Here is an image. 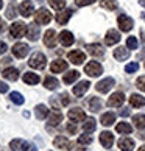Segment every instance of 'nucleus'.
I'll return each mask as SVG.
<instances>
[{
    "label": "nucleus",
    "instance_id": "1a4fd4ad",
    "mask_svg": "<svg viewBox=\"0 0 145 151\" xmlns=\"http://www.w3.org/2000/svg\"><path fill=\"white\" fill-rule=\"evenodd\" d=\"M123 101H125V95L122 92H115V93H113L109 97L108 106H109V108H119V106L123 104Z\"/></svg>",
    "mask_w": 145,
    "mask_h": 151
},
{
    "label": "nucleus",
    "instance_id": "2f4dec72",
    "mask_svg": "<svg viewBox=\"0 0 145 151\" xmlns=\"http://www.w3.org/2000/svg\"><path fill=\"white\" fill-rule=\"evenodd\" d=\"M48 115V109L45 104H38L36 106V119L38 120H44Z\"/></svg>",
    "mask_w": 145,
    "mask_h": 151
},
{
    "label": "nucleus",
    "instance_id": "c85d7f7f",
    "mask_svg": "<svg viewBox=\"0 0 145 151\" xmlns=\"http://www.w3.org/2000/svg\"><path fill=\"white\" fill-rule=\"evenodd\" d=\"M78 78H80V72H76V70H70L67 72V73L64 75L63 78V81L66 83V84H72V83H75Z\"/></svg>",
    "mask_w": 145,
    "mask_h": 151
},
{
    "label": "nucleus",
    "instance_id": "ea45409f",
    "mask_svg": "<svg viewBox=\"0 0 145 151\" xmlns=\"http://www.w3.org/2000/svg\"><path fill=\"white\" fill-rule=\"evenodd\" d=\"M16 16H17V9H16V6L13 3H9L8 8H6V17L8 19H14Z\"/></svg>",
    "mask_w": 145,
    "mask_h": 151
},
{
    "label": "nucleus",
    "instance_id": "79ce46f5",
    "mask_svg": "<svg viewBox=\"0 0 145 151\" xmlns=\"http://www.w3.org/2000/svg\"><path fill=\"white\" fill-rule=\"evenodd\" d=\"M139 70V64L137 63H130L126 67H125V72L126 73H134V72Z\"/></svg>",
    "mask_w": 145,
    "mask_h": 151
},
{
    "label": "nucleus",
    "instance_id": "9d476101",
    "mask_svg": "<svg viewBox=\"0 0 145 151\" xmlns=\"http://www.w3.org/2000/svg\"><path fill=\"white\" fill-rule=\"evenodd\" d=\"M67 115H69V119L72 122H83V120H86V114H84V111H83L81 108H72Z\"/></svg>",
    "mask_w": 145,
    "mask_h": 151
},
{
    "label": "nucleus",
    "instance_id": "c9c22d12",
    "mask_svg": "<svg viewBox=\"0 0 145 151\" xmlns=\"http://www.w3.org/2000/svg\"><path fill=\"white\" fill-rule=\"evenodd\" d=\"M115 131H117V132H120V134H130V132L133 131V128H131L130 123L122 122V123H119V125L115 126Z\"/></svg>",
    "mask_w": 145,
    "mask_h": 151
},
{
    "label": "nucleus",
    "instance_id": "4c0bfd02",
    "mask_svg": "<svg viewBox=\"0 0 145 151\" xmlns=\"http://www.w3.org/2000/svg\"><path fill=\"white\" fill-rule=\"evenodd\" d=\"M100 5H102V8H106V9H109V11H113V9H115V6H117V2H115V0H102V2H100Z\"/></svg>",
    "mask_w": 145,
    "mask_h": 151
},
{
    "label": "nucleus",
    "instance_id": "37998d69",
    "mask_svg": "<svg viewBox=\"0 0 145 151\" xmlns=\"http://www.w3.org/2000/svg\"><path fill=\"white\" fill-rule=\"evenodd\" d=\"M126 47L128 48H133V50L137 48V39L134 36H130V37L126 39Z\"/></svg>",
    "mask_w": 145,
    "mask_h": 151
},
{
    "label": "nucleus",
    "instance_id": "dca6fc26",
    "mask_svg": "<svg viewBox=\"0 0 145 151\" xmlns=\"http://www.w3.org/2000/svg\"><path fill=\"white\" fill-rule=\"evenodd\" d=\"M59 41H61V44H63L64 47H70L72 44H74L75 37H74V35H72L70 31L64 30V31H61V33H59Z\"/></svg>",
    "mask_w": 145,
    "mask_h": 151
},
{
    "label": "nucleus",
    "instance_id": "9b49d317",
    "mask_svg": "<svg viewBox=\"0 0 145 151\" xmlns=\"http://www.w3.org/2000/svg\"><path fill=\"white\" fill-rule=\"evenodd\" d=\"M19 11H20V14L24 16V17H30V16L33 14V11H35L33 2H30V0H24V2L20 3V6H19Z\"/></svg>",
    "mask_w": 145,
    "mask_h": 151
},
{
    "label": "nucleus",
    "instance_id": "423d86ee",
    "mask_svg": "<svg viewBox=\"0 0 145 151\" xmlns=\"http://www.w3.org/2000/svg\"><path fill=\"white\" fill-rule=\"evenodd\" d=\"M28 52H30V47L25 42H17L13 45V55L17 58H25L28 55Z\"/></svg>",
    "mask_w": 145,
    "mask_h": 151
},
{
    "label": "nucleus",
    "instance_id": "7ed1b4c3",
    "mask_svg": "<svg viewBox=\"0 0 145 151\" xmlns=\"http://www.w3.org/2000/svg\"><path fill=\"white\" fill-rule=\"evenodd\" d=\"M84 72H86L89 76L95 78V76H100V75H102L103 67L100 65V63H97V61H91V63H87V64L84 65Z\"/></svg>",
    "mask_w": 145,
    "mask_h": 151
},
{
    "label": "nucleus",
    "instance_id": "6ab92c4d",
    "mask_svg": "<svg viewBox=\"0 0 145 151\" xmlns=\"http://www.w3.org/2000/svg\"><path fill=\"white\" fill-rule=\"evenodd\" d=\"M89 86H91V83H89V81H80L76 86H74V93H75V97H83V95L87 92Z\"/></svg>",
    "mask_w": 145,
    "mask_h": 151
},
{
    "label": "nucleus",
    "instance_id": "412c9836",
    "mask_svg": "<svg viewBox=\"0 0 145 151\" xmlns=\"http://www.w3.org/2000/svg\"><path fill=\"white\" fill-rule=\"evenodd\" d=\"M66 69H67V63L63 59H56L50 64V70H52L53 73H61V72H64Z\"/></svg>",
    "mask_w": 145,
    "mask_h": 151
},
{
    "label": "nucleus",
    "instance_id": "f257e3e1",
    "mask_svg": "<svg viewBox=\"0 0 145 151\" xmlns=\"http://www.w3.org/2000/svg\"><path fill=\"white\" fill-rule=\"evenodd\" d=\"M28 64H30V67H33V69L42 70L44 67L47 65V58H45V55H44V53L36 52V53H33V55H31V58H30V61H28Z\"/></svg>",
    "mask_w": 145,
    "mask_h": 151
},
{
    "label": "nucleus",
    "instance_id": "09e8293b",
    "mask_svg": "<svg viewBox=\"0 0 145 151\" xmlns=\"http://www.w3.org/2000/svg\"><path fill=\"white\" fill-rule=\"evenodd\" d=\"M6 92H8V86L0 81V93H6Z\"/></svg>",
    "mask_w": 145,
    "mask_h": 151
},
{
    "label": "nucleus",
    "instance_id": "6e6d98bb",
    "mask_svg": "<svg viewBox=\"0 0 145 151\" xmlns=\"http://www.w3.org/2000/svg\"><path fill=\"white\" fill-rule=\"evenodd\" d=\"M2 6H3V2H2V0H0V9H2Z\"/></svg>",
    "mask_w": 145,
    "mask_h": 151
},
{
    "label": "nucleus",
    "instance_id": "aec40b11",
    "mask_svg": "<svg viewBox=\"0 0 145 151\" xmlns=\"http://www.w3.org/2000/svg\"><path fill=\"white\" fill-rule=\"evenodd\" d=\"M72 14H74V11H72L70 8L69 9H64V11H59V13L56 14V22H58L59 25H66L69 22Z\"/></svg>",
    "mask_w": 145,
    "mask_h": 151
},
{
    "label": "nucleus",
    "instance_id": "39448f33",
    "mask_svg": "<svg viewBox=\"0 0 145 151\" xmlns=\"http://www.w3.org/2000/svg\"><path fill=\"white\" fill-rule=\"evenodd\" d=\"M115 84V81H114V78H105V80H102V81H98L97 83V86H95V89L100 92V93H106V92H109L111 89H113V86Z\"/></svg>",
    "mask_w": 145,
    "mask_h": 151
},
{
    "label": "nucleus",
    "instance_id": "2eb2a0df",
    "mask_svg": "<svg viewBox=\"0 0 145 151\" xmlns=\"http://www.w3.org/2000/svg\"><path fill=\"white\" fill-rule=\"evenodd\" d=\"M9 147L13 148V151H28L30 150V145L25 140H22V139H14V140H11Z\"/></svg>",
    "mask_w": 145,
    "mask_h": 151
},
{
    "label": "nucleus",
    "instance_id": "a19ab883",
    "mask_svg": "<svg viewBox=\"0 0 145 151\" xmlns=\"http://www.w3.org/2000/svg\"><path fill=\"white\" fill-rule=\"evenodd\" d=\"M91 142H92V137L89 136L87 132H86V134H83V136H80V137H78V143H80V145H89Z\"/></svg>",
    "mask_w": 145,
    "mask_h": 151
},
{
    "label": "nucleus",
    "instance_id": "72a5a7b5",
    "mask_svg": "<svg viewBox=\"0 0 145 151\" xmlns=\"http://www.w3.org/2000/svg\"><path fill=\"white\" fill-rule=\"evenodd\" d=\"M133 123L137 129H145V115L144 114H137L133 115Z\"/></svg>",
    "mask_w": 145,
    "mask_h": 151
},
{
    "label": "nucleus",
    "instance_id": "58836bf2",
    "mask_svg": "<svg viewBox=\"0 0 145 151\" xmlns=\"http://www.w3.org/2000/svg\"><path fill=\"white\" fill-rule=\"evenodd\" d=\"M48 3L55 9H63L66 6V0H48Z\"/></svg>",
    "mask_w": 145,
    "mask_h": 151
},
{
    "label": "nucleus",
    "instance_id": "6e6552de",
    "mask_svg": "<svg viewBox=\"0 0 145 151\" xmlns=\"http://www.w3.org/2000/svg\"><path fill=\"white\" fill-rule=\"evenodd\" d=\"M67 58H69V61H70L72 64L80 65V64H83L86 61V55L83 53V52H80V50H74V52H70L67 55Z\"/></svg>",
    "mask_w": 145,
    "mask_h": 151
},
{
    "label": "nucleus",
    "instance_id": "3c124183",
    "mask_svg": "<svg viewBox=\"0 0 145 151\" xmlns=\"http://www.w3.org/2000/svg\"><path fill=\"white\" fill-rule=\"evenodd\" d=\"M120 115H122V117H128V115H130V109H128V108L122 109V111H120Z\"/></svg>",
    "mask_w": 145,
    "mask_h": 151
},
{
    "label": "nucleus",
    "instance_id": "20e7f679",
    "mask_svg": "<svg viewBox=\"0 0 145 151\" xmlns=\"http://www.w3.org/2000/svg\"><path fill=\"white\" fill-rule=\"evenodd\" d=\"M50 20H52V13H50L48 9H45V8L38 9V13L35 16V22H36V24L47 25V24H50Z\"/></svg>",
    "mask_w": 145,
    "mask_h": 151
},
{
    "label": "nucleus",
    "instance_id": "c756f323",
    "mask_svg": "<svg viewBox=\"0 0 145 151\" xmlns=\"http://www.w3.org/2000/svg\"><path fill=\"white\" fill-rule=\"evenodd\" d=\"M100 122H102L103 126H111L115 122V114L114 112H105L102 115V119H100Z\"/></svg>",
    "mask_w": 145,
    "mask_h": 151
},
{
    "label": "nucleus",
    "instance_id": "f704fd0d",
    "mask_svg": "<svg viewBox=\"0 0 145 151\" xmlns=\"http://www.w3.org/2000/svg\"><path fill=\"white\" fill-rule=\"evenodd\" d=\"M83 131L84 132H87V134H91V132H94L95 131V120L92 119H86L84 120V125H83Z\"/></svg>",
    "mask_w": 145,
    "mask_h": 151
},
{
    "label": "nucleus",
    "instance_id": "f8f14e48",
    "mask_svg": "<svg viewBox=\"0 0 145 151\" xmlns=\"http://www.w3.org/2000/svg\"><path fill=\"white\" fill-rule=\"evenodd\" d=\"M100 143L103 145V148H111L114 143V136L113 132L109 131H103L102 134H100Z\"/></svg>",
    "mask_w": 145,
    "mask_h": 151
},
{
    "label": "nucleus",
    "instance_id": "603ef678",
    "mask_svg": "<svg viewBox=\"0 0 145 151\" xmlns=\"http://www.w3.org/2000/svg\"><path fill=\"white\" fill-rule=\"evenodd\" d=\"M3 28H5V25H3V20H2V19H0V33H2V31H3Z\"/></svg>",
    "mask_w": 145,
    "mask_h": 151
},
{
    "label": "nucleus",
    "instance_id": "ddd939ff",
    "mask_svg": "<svg viewBox=\"0 0 145 151\" xmlns=\"http://www.w3.org/2000/svg\"><path fill=\"white\" fill-rule=\"evenodd\" d=\"M53 145L56 148H61V150H64V151H70L72 150V142H69L66 137L63 136H58L56 139L53 140Z\"/></svg>",
    "mask_w": 145,
    "mask_h": 151
},
{
    "label": "nucleus",
    "instance_id": "5fc2aeb1",
    "mask_svg": "<svg viewBox=\"0 0 145 151\" xmlns=\"http://www.w3.org/2000/svg\"><path fill=\"white\" fill-rule=\"evenodd\" d=\"M139 151H145V147H141V148H139Z\"/></svg>",
    "mask_w": 145,
    "mask_h": 151
},
{
    "label": "nucleus",
    "instance_id": "f03ea898",
    "mask_svg": "<svg viewBox=\"0 0 145 151\" xmlns=\"http://www.w3.org/2000/svg\"><path fill=\"white\" fill-rule=\"evenodd\" d=\"M27 27L24 22H14V24H11V28H9V35L11 37H16V39H19L25 35V31H27Z\"/></svg>",
    "mask_w": 145,
    "mask_h": 151
},
{
    "label": "nucleus",
    "instance_id": "a211bd4d",
    "mask_svg": "<svg viewBox=\"0 0 145 151\" xmlns=\"http://www.w3.org/2000/svg\"><path fill=\"white\" fill-rule=\"evenodd\" d=\"M44 44H45L47 47H50V48H53L55 45H56V33H55V30H47L45 31Z\"/></svg>",
    "mask_w": 145,
    "mask_h": 151
},
{
    "label": "nucleus",
    "instance_id": "49530a36",
    "mask_svg": "<svg viewBox=\"0 0 145 151\" xmlns=\"http://www.w3.org/2000/svg\"><path fill=\"white\" fill-rule=\"evenodd\" d=\"M61 103H63V106H67L70 103V98H69V95L67 93H61Z\"/></svg>",
    "mask_w": 145,
    "mask_h": 151
},
{
    "label": "nucleus",
    "instance_id": "13d9d810",
    "mask_svg": "<svg viewBox=\"0 0 145 151\" xmlns=\"http://www.w3.org/2000/svg\"><path fill=\"white\" fill-rule=\"evenodd\" d=\"M39 2H42V0H39Z\"/></svg>",
    "mask_w": 145,
    "mask_h": 151
},
{
    "label": "nucleus",
    "instance_id": "4be33fe9",
    "mask_svg": "<svg viewBox=\"0 0 145 151\" xmlns=\"http://www.w3.org/2000/svg\"><path fill=\"white\" fill-rule=\"evenodd\" d=\"M119 148L122 151H133L134 150V140L130 137H122L119 140Z\"/></svg>",
    "mask_w": 145,
    "mask_h": 151
},
{
    "label": "nucleus",
    "instance_id": "a878e982",
    "mask_svg": "<svg viewBox=\"0 0 145 151\" xmlns=\"http://www.w3.org/2000/svg\"><path fill=\"white\" fill-rule=\"evenodd\" d=\"M87 106H89V109H91V112H98V111L102 109V100L97 98V97H91L87 101Z\"/></svg>",
    "mask_w": 145,
    "mask_h": 151
},
{
    "label": "nucleus",
    "instance_id": "4d7b16f0",
    "mask_svg": "<svg viewBox=\"0 0 145 151\" xmlns=\"http://www.w3.org/2000/svg\"><path fill=\"white\" fill-rule=\"evenodd\" d=\"M142 19H145V13H142Z\"/></svg>",
    "mask_w": 145,
    "mask_h": 151
},
{
    "label": "nucleus",
    "instance_id": "4468645a",
    "mask_svg": "<svg viewBox=\"0 0 145 151\" xmlns=\"http://www.w3.org/2000/svg\"><path fill=\"white\" fill-rule=\"evenodd\" d=\"M105 42H106V45H114V44L120 42V33L117 30H109L105 36Z\"/></svg>",
    "mask_w": 145,
    "mask_h": 151
},
{
    "label": "nucleus",
    "instance_id": "8fccbe9b",
    "mask_svg": "<svg viewBox=\"0 0 145 151\" xmlns=\"http://www.w3.org/2000/svg\"><path fill=\"white\" fill-rule=\"evenodd\" d=\"M6 50H8V47H6V44L0 41V55H3L5 52H6Z\"/></svg>",
    "mask_w": 145,
    "mask_h": 151
},
{
    "label": "nucleus",
    "instance_id": "a18cd8bd",
    "mask_svg": "<svg viewBox=\"0 0 145 151\" xmlns=\"http://www.w3.org/2000/svg\"><path fill=\"white\" fill-rule=\"evenodd\" d=\"M136 84H137V87L141 89V91H144V92H145V76H141V78H137Z\"/></svg>",
    "mask_w": 145,
    "mask_h": 151
},
{
    "label": "nucleus",
    "instance_id": "393cba45",
    "mask_svg": "<svg viewBox=\"0 0 145 151\" xmlns=\"http://www.w3.org/2000/svg\"><path fill=\"white\" fill-rule=\"evenodd\" d=\"M27 37H28L30 41H38V37H39V27H38L36 22H35V24H31L28 28H27Z\"/></svg>",
    "mask_w": 145,
    "mask_h": 151
},
{
    "label": "nucleus",
    "instance_id": "bb28decb",
    "mask_svg": "<svg viewBox=\"0 0 145 151\" xmlns=\"http://www.w3.org/2000/svg\"><path fill=\"white\" fill-rule=\"evenodd\" d=\"M3 78H6V80L9 81H17V78H19V72L17 69H13V67H8V69H5L3 70Z\"/></svg>",
    "mask_w": 145,
    "mask_h": 151
},
{
    "label": "nucleus",
    "instance_id": "f3484780",
    "mask_svg": "<svg viewBox=\"0 0 145 151\" xmlns=\"http://www.w3.org/2000/svg\"><path fill=\"white\" fill-rule=\"evenodd\" d=\"M86 48H87V53L92 55V56H97V58L105 56V48L100 44H89Z\"/></svg>",
    "mask_w": 145,
    "mask_h": 151
},
{
    "label": "nucleus",
    "instance_id": "5701e85b",
    "mask_svg": "<svg viewBox=\"0 0 145 151\" xmlns=\"http://www.w3.org/2000/svg\"><path fill=\"white\" fill-rule=\"evenodd\" d=\"M130 104L133 108H144L145 106V97H142V95H139V93H133L130 97Z\"/></svg>",
    "mask_w": 145,
    "mask_h": 151
},
{
    "label": "nucleus",
    "instance_id": "0eeeda50",
    "mask_svg": "<svg viewBox=\"0 0 145 151\" xmlns=\"http://www.w3.org/2000/svg\"><path fill=\"white\" fill-rule=\"evenodd\" d=\"M117 24H119V28H120L122 31H125V33H128V31L133 30V19L128 17V16H125V14L119 16Z\"/></svg>",
    "mask_w": 145,
    "mask_h": 151
},
{
    "label": "nucleus",
    "instance_id": "c03bdc74",
    "mask_svg": "<svg viewBox=\"0 0 145 151\" xmlns=\"http://www.w3.org/2000/svg\"><path fill=\"white\" fill-rule=\"evenodd\" d=\"M75 3L78 5V6H87V5L95 3V0H75Z\"/></svg>",
    "mask_w": 145,
    "mask_h": 151
},
{
    "label": "nucleus",
    "instance_id": "e433bc0d",
    "mask_svg": "<svg viewBox=\"0 0 145 151\" xmlns=\"http://www.w3.org/2000/svg\"><path fill=\"white\" fill-rule=\"evenodd\" d=\"M9 100L13 101L14 104H24V101H25V98L22 97V93H19V92H11L9 93Z\"/></svg>",
    "mask_w": 145,
    "mask_h": 151
},
{
    "label": "nucleus",
    "instance_id": "7c9ffc66",
    "mask_svg": "<svg viewBox=\"0 0 145 151\" xmlns=\"http://www.w3.org/2000/svg\"><path fill=\"white\" fill-rule=\"evenodd\" d=\"M44 86H45V89L55 91V89L59 86V81L55 76H45V80H44Z\"/></svg>",
    "mask_w": 145,
    "mask_h": 151
},
{
    "label": "nucleus",
    "instance_id": "864d4df0",
    "mask_svg": "<svg viewBox=\"0 0 145 151\" xmlns=\"http://www.w3.org/2000/svg\"><path fill=\"white\" fill-rule=\"evenodd\" d=\"M139 3H141V5H142V6L145 8V0H139Z\"/></svg>",
    "mask_w": 145,
    "mask_h": 151
},
{
    "label": "nucleus",
    "instance_id": "cd10ccee",
    "mask_svg": "<svg viewBox=\"0 0 145 151\" xmlns=\"http://www.w3.org/2000/svg\"><path fill=\"white\" fill-rule=\"evenodd\" d=\"M24 83H27V84H38L39 83V75L38 73H33V72H25L24 73Z\"/></svg>",
    "mask_w": 145,
    "mask_h": 151
},
{
    "label": "nucleus",
    "instance_id": "de8ad7c7",
    "mask_svg": "<svg viewBox=\"0 0 145 151\" xmlns=\"http://www.w3.org/2000/svg\"><path fill=\"white\" fill-rule=\"evenodd\" d=\"M67 131L70 132V134H75L78 129H76V125H74V123H69L67 125Z\"/></svg>",
    "mask_w": 145,
    "mask_h": 151
},
{
    "label": "nucleus",
    "instance_id": "473e14b6",
    "mask_svg": "<svg viewBox=\"0 0 145 151\" xmlns=\"http://www.w3.org/2000/svg\"><path fill=\"white\" fill-rule=\"evenodd\" d=\"M63 122V114L59 112V111H56L55 109L52 114H50V119H48V123L50 125H53V126H56L58 123H61Z\"/></svg>",
    "mask_w": 145,
    "mask_h": 151
},
{
    "label": "nucleus",
    "instance_id": "b1692460",
    "mask_svg": "<svg viewBox=\"0 0 145 151\" xmlns=\"http://www.w3.org/2000/svg\"><path fill=\"white\" fill-rule=\"evenodd\" d=\"M114 58H115L117 61H125V59H128V58H130L128 47H126V48H125V47H117V48L114 50Z\"/></svg>",
    "mask_w": 145,
    "mask_h": 151
}]
</instances>
